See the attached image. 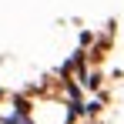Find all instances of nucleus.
Segmentation results:
<instances>
[{"instance_id":"nucleus-1","label":"nucleus","mask_w":124,"mask_h":124,"mask_svg":"<svg viewBox=\"0 0 124 124\" xmlns=\"http://www.w3.org/2000/svg\"><path fill=\"white\" fill-rule=\"evenodd\" d=\"M7 124H34L30 117H27V104H17V111L7 117Z\"/></svg>"}]
</instances>
